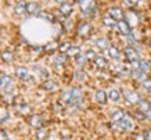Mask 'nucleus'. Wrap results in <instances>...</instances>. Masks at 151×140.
I'll list each match as a JSON object with an SVG mask.
<instances>
[{"mask_svg":"<svg viewBox=\"0 0 151 140\" xmlns=\"http://www.w3.org/2000/svg\"><path fill=\"white\" fill-rule=\"evenodd\" d=\"M27 13H29L31 15H37L40 13V4L39 3H27Z\"/></svg>","mask_w":151,"mask_h":140,"instance_id":"nucleus-9","label":"nucleus"},{"mask_svg":"<svg viewBox=\"0 0 151 140\" xmlns=\"http://www.w3.org/2000/svg\"><path fill=\"white\" fill-rule=\"evenodd\" d=\"M148 96H150V99H151V90H150V92H148Z\"/></svg>","mask_w":151,"mask_h":140,"instance_id":"nucleus-42","label":"nucleus"},{"mask_svg":"<svg viewBox=\"0 0 151 140\" xmlns=\"http://www.w3.org/2000/svg\"><path fill=\"white\" fill-rule=\"evenodd\" d=\"M148 45H150V47H151V39H150V42H148Z\"/></svg>","mask_w":151,"mask_h":140,"instance_id":"nucleus-43","label":"nucleus"},{"mask_svg":"<svg viewBox=\"0 0 151 140\" xmlns=\"http://www.w3.org/2000/svg\"><path fill=\"white\" fill-rule=\"evenodd\" d=\"M86 58H89V60H96L97 58V56H96V53L93 51V50H87L86 51Z\"/></svg>","mask_w":151,"mask_h":140,"instance_id":"nucleus-35","label":"nucleus"},{"mask_svg":"<svg viewBox=\"0 0 151 140\" xmlns=\"http://www.w3.org/2000/svg\"><path fill=\"white\" fill-rule=\"evenodd\" d=\"M42 18L45 19V21H49V22H54V18H53V15H51L50 13H43L40 14Z\"/></svg>","mask_w":151,"mask_h":140,"instance_id":"nucleus-34","label":"nucleus"},{"mask_svg":"<svg viewBox=\"0 0 151 140\" xmlns=\"http://www.w3.org/2000/svg\"><path fill=\"white\" fill-rule=\"evenodd\" d=\"M108 99L112 101V103H118L119 100H121V93H119L118 89H111L108 92Z\"/></svg>","mask_w":151,"mask_h":140,"instance_id":"nucleus-17","label":"nucleus"},{"mask_svg":"<svg viewBox=\"0 0 151 140\" xmlns=\"http://www.w3.org/2000/svg\"><path fill=\"white\" fill-rule=\"evenodd\" d=\"M96 46L101 50L110 49V43H108V40H107L105 38H99V39L96 40Z\"/></svg>","mask_w":151,"mask_h":140,"instance_id":"nucleus-21","label":"nucleus"},{"mask_svg":"<svg viewBox=\"0 0 151 140\" xmlns=\"http://www.w3.org/2000/svg\"><path fill=\"white\" fill-rule=\"evenodd\" d=\"M60 11H61L63 15H68V14L72 13V4H71V3H61Z\"/></svg>","mask_w":151,"mask_h":140,"instance_id":"nucleus-19","label":"nucleus"},{"mask_svg":"<svg viewBox=\"0 0 151 140\" xmlns=\"http://www.w3.org/2000/svg\"><path fill=\"white\" fill-rule=\"evenodd\" d=\"M79 9L82 10V13L85 14H90L93 10L96 9V3L94 1H79Z\"/></svg>","mask_w":151,"mask_h":140,"instance_id":"nucleus-5","label":"nucleus"},{"mask_svg":"<svg viewBox=\"0 0 151 140\" xmlns=\"http://www.w3.org/2000/svg\"><path fill=\"white\" fill-rule=\"evenodd\" d=\"M143 135H144V139L146 140H151V128L146 129V132H144Z\"/></svg>","mask_w":151,"mask_h":140,"instance_id":"nucleus-38","label":"nucleus"},{"mask_svg":"<svg viewBox=\"0 0 151 140\" xmlns=\"http://www.w3.org/2000/svg\"><path fill=\"white\" fill-rule=\"evenodd\" d=\"M134 140H146V139H144V135L139 133V135H134Z\"/></svg>","mask_w":151,"mask_h":140,"instance_id":"nucleus-40","label":"nucleus"},{"mask_svg":"<svg viewBox=\"0 0 151 140\" xmlns=\"http://www.w3.org/2000/svg\"><path fill=\"white\" fill-rule=\"evenodd\" d=\"M27 11V3H17L14 6V14L18 15V17H22Z\"/></svg>","mask_w":151,"mask_h":140,"instance_id":"nucleus-15","label":"nucleus"},{"mask_svg":"<svg viewBox=\"0 0 151 140\" xmlns=\"http://www.w3.org/2000/svg\"><path fill=\"white\" fill-rule=\"evenodd\" d=\"M45 136H46V131H45V129H42V128H40V129H37V131H36V137L39 140H42Z\"/></svg>","mask_w":151,"mask_h":140,"instance_id":"nucleus-36","label":"nucleus"},{"mask_svg":"<svg viewBox=\"0 0 151 140\" xmlns=\"http://www.w3.org/2000/svg\"><path fill=\"white\" fill-rule=\"evenodd\" d=\"M142 85H143V87H144L146 90H148V92L151 90V79H148V81H144Z\"/></svg>","mask_w":151,"mask_h":140,"instance_id":"nucleus-37","label":"nucleus"},{"mask_svg":"<svg viewBox=\"0 0 151 140\" xmlns=\"http://www.w3.org/2000/svg\"><path fill=\"white\" fill-rule=\"evenodd\" d=\"M124 97H125V100H126L129 104H139L140 101H142L140 95H139L137 92H134V90H126L124 93Z\"/></svg>","mask_w":151,"mask_h":140,"instance_id":"nucleus-3","label":"nucleus"},{"mask_svg":"<svg viewBox=\"0 0 151 140\" xmlns=\"http://www.w3.org/2000/svg\"><path fill=\"white\" fill-rule=\"evenodd\" d=\"M150 67H151V61H150Z\"/></svg>","mask_w":151,"mask_h":140,"instance_id":"nucleus-44","label":"nucleus"},{"mask_svg":"<svg viewBox=\"0 0 151 140\" xmlns=\"http://www.w3.org/2000/svg\"><path fill=\"white\" fill-rule=\"evenodd\" d=\"M148 68H151L150 67V61H146V60L139 61V69H142L143 72H147V71H148Z\"/></svg>","mask_w":151,"mask_h":140,"instance_id":"nucleus-28","label":"nucleus"},{"mask_svg":"<svg viewBox=\"0 0 151 140\" xmlns=\"http://www.w3.org/2000/svg\"><path fill=\"white\" fill-rule=\"evenodd\" d=\"M15 75H17L19 79L27 81L28 78H29V71H28V68H25V67H17L15 68Z\"/></svg>","mask_w":151,"mask_h":140,"instance_id":"nucleus-10","label":"nucleus"},{"mask_svg":"<svg viewBox=\"0 0 151 140\" xmlns=\"http://www.w3.org/2000/svg\"><path fill=\"white\" fill-rule=\"evenodd\" d=\"M107 97H108V95L105 93V90H97L96 92V100L99 104H105V101H107Z\"/></svg>","mask_w":151,"mask_h":140,"instance_id":"nucleus-18","label":"nucleus"},{"mask_svg":"<svg viewBox=\"0 0 151 140\" xmlns=\"http://www.w3.org/2000/svg\"><path fill=\"white\" fill-rule=\"evenodd\" d=\"M75 58H76V65H78V67H83V65L86 64V60H87L85 54H78Z\"/></svg>","mask_w":151,"mask_h":140,"instance_id":"nucleus-29","label":"nucleus"},{"mask_svg":"<svg viewBox=\"0 0 151 140\" xmlns=\"http://www.w3.org/2000/svg\"><path fill=\"white\" fill-rule=\"evenodd\" d=\"M94 64H96L99 68H104L107 65V60L104 57H100V56H97V58L94 60Z\"/></svg>","mask_w":151,"mask_h":140,"instance_id":"nucleus-30","label":"nucleus"},{"mask_svg":"<svg viewBox=\"0 0 151 140\" xmlns=\"http://www.w3.org/2000/svg\"><path fill=\"white\" fill-rule=\"evenodd\" d=\"M71 95H72L71 104H73V105L79 104L81 97H82V90H81V87H78V86H73V87H71Z\"/></svg>","mask_w":151,"mask_h":140,"instance_id":"nucleus-6","label":"nucleus"},{"mask_svg":"<svg viewBox=\"0 0 151 140\" xmlns=\"http://www.w3.org/2000/svg\"><path fill=\"white\" fill-rule=\"evenodd\" d=\"M124 54H125V57H126V60L130 61L132 64L139 61V53L136 51L134 47H132V46H126V47H125Z\"/></svg>","mask_w":151,"mask_h":140,"instance_id":"nucleus-2","label":"nucleus"},{"mask_svg":"<svg viewBox=\"0 0 151 140\" xmlns=\"http://www.w3.org/2000/svg\"><path fill=\"white\" fill-rule=\"evenodd\" d=\"M0 140H7V135L4 131H0Z\"/></svg>","mask_w":151,"mask_h":140,"instance_id":"nucleus-39","label":"nucleus"},{"mask_svg":"<svg viewBox=\"0 0 151 140\" xmlns=\"http://www.w3.org/2000/svg\"><path fill=\"white\" fill-rule=\"evenodd\" d=\"M103 25L107 28H116V21L111 15H104L103 17Z\"/></svg>","mask_w":151,"mask_h":140,"instance_id":"nucleus-16","label":"nucleus"},{"mask_svg":"<svg viewBox=\"0 0 151 140\" xmlns=\"http://www.w3.org/2000/svg\"><path fill=\"white\" fill-rule=\"evenodd\" d=\"M61 140H71V137H68V136H65V137H63Z\"/></svg>","mask_w":151,"mask_h":140,"instance_id":"nucleus-41","label":"nucleus"},{"mask_svg":"<svg viewBox=\"0 0 151 140\" xmlns=\"http://www.w3.org/2000/svg\"><path fill=\"white\" fill-rule=\"evenodd\" d=\"M115 126H118L121 131H124V132H130L133 128H134V122H133V119L130 117L125 115L122 121L118 122V123H115Z\"/></svg>","mask_w":151,"mask_h":140,"instance_id":"nucleus-1","label":"nucleus"},{"mask_svg":"<svg viewBox=\"0 0 151 140\" xmlns=\"http://www.w3.org/2000/svg\"><path fill=\"white\" fill-rule=\"evenodd\" d=\"M76 31H78L79 35H82V36H85L87 32L90 31V24L86 22V21H82V22H79L78 28H76Z\"/></svg>","mask_w":151,"mask_h":140,"instance_id":"nucleus-12","label":"nucleus"},{"mask_svg":"<svg viewBox=\"0 0 151 140\" xmlns=\"http://www.w3.org/2000/svg\"><path fill=\"white\" fill-rule=\"evenodd\" d=\"M61 100L65 101L67 104H71V100H72V95H71V89H64L61 92Z\"/></svg>","mask_w":151,"mask_h":140,"instance_id":"nucleus-22","label":"nucleus"},{"mask_svg":"<svg viewBox=\"0 0 151 140\" xmlns=\"http://www.w3.org/2000/svg\"><path fill=\"white\" fill-rule=\"evenodd\" d=\"M124 117H125L124 111H122V110H119V108L114 110V111H112V114H111V119H112V122H115V123L121 122L122 119H124Z\"/></svg>","mask_w":151,"mask_h":140,"instance_id":"nucleus-14","label":"nucleus"},{"mask_svg":"<svg viewBox=\"0 0 151 140\" xmlns=\"http://www.w3.org/2000/svg\"><path fill=\"white\" fill-rule=\"evenodd\" d=\"M73 76H75V79H76V81H83L86 75H85V71H82V69H76Z\"/></svg>","mask_w":151,"mask_h":140,"instance_id":"nucleus-32","label":"nucleus"},{"mask_svg":"<svg viewBox=\"0 0 151 140\" xmlns=\"http://www.w3.org/2000/svg\"><path fill=\"white\" fill-rule=\"evenodd\" d=\"M69 47H71V45H69L68 42H64V43H61L58 46V50H60V53H67L69 50Z\"/></svg>","mask_w":151,"mask_h":140,"instance_id":"nucleus-33","label":"nucleus"},{"mask_svg":"<svg viewBox=\"0 0 151 140\" xmlns=\"http://www.w3.org/2000/svg\"><path fill=\"white\" fill-rule=\"evenodd\" d=\"M10 83H13V82H11V76L7 75V74H3V75L0 76V90H6V89L9 87Z\"/></svg>","mask_w":151,"mask_h":140,"instance_id":"nucleus-11","label":"nucleus"},{"mask_svg":"<svg viewBox=\"0 0 151 140\" xmlns=\"http://www.w3.org/2000/svg\"><path fill=\"white\" fill-rule=\"evenodd\" d=\"M137 110L143 115H147V114L151 113V103L147 101V100H142V101L137 104Z\"/></svg>","mask_w":151,"mask_h":140,"instance_id":"nucleus-8","label":"nucleus"},{"mask_svg":"<svg viewBox=\"0 0 151 140\" xmlns=\"http://www.w3.org/2000/svg\"><path fill=\"white\" fill-rule=\"evenodd\" d=\"M108 54L112 60H119L121 58V50L118 47H110L108 49Z\"/></svg>","mask_w":151,"mask_h":140,"instance_id":"nucleus-23","label":"nucleus"},{"mask_svg":"<svg viewBox=\"0 0 151 140\" xmlns=\"http://www.w3.org/2000/svg\"><path fill=\"white\" fill-rule=\"evenodd\" d=\"M116 29H118L122 35H125V36H128V35H132V28H130V25H129L126 21H118L116 22Z\"/></svg>","mask_w":151,"mask_h":140,"instance_id":"nucleus-4","label":"nucleus"},{"mask_svg":"<svg viewBox=\"0 0 151 140\" xmlns=\"http://www.w3.org/2000/svg\"><path fill=\"white\" fill-rule=\"evenodd\" d=\"M65 63V54H58L53 57V64L54 65H61Z\"/></svg>","mask_w":151,"mask_h":140,"instance_id":"nucleus-25","label":"nucleus"},{"mask_svg":"<svg viewBox=\"0 0 151 140\" xmlns=\"http://www.w3.org/2000/svg\"><path fill=\"white\" fill-rule=\"evenodd\" d=\"M132 76L136 79V81H146V72H143L142 69H133L132 71Z\"/></svg>","mask_w":151,"mask_h":140,"instance_id":"nucleus-20","label":"nucleus"},{"mask_svg":"<svg viewBox=\"0 0 151 140\" xmlns=\"http://www.w3.org/2000/svg\"><path fill=\"white\" fill-rule=\"evenodd\" d=\"M126 22L130 25V27H133V25H137L139 22V18H137V14L133 13V11H129V13H126V19H125Z\"/></svg>","mask_w":151,"mask_h":140,"instance_id":"nucleus-13","label":"nucleus"},{"mask_svg":"<svg viewBox=\"0 0 151 140\" xmlns=\"http://www.w3.org/2000/svg\"><path fill=\"white\" fill-rule=\"evenodd\" d=\"M108 15H111L112 18L118 22V21H122V17H124V11L121 7H111L110 11H108Z\"/></svg>","mask_w":151,"mask_h":140,"instance_id":"nucleus-7","label":"nucleus"},{"mask_svg":"<svg viewBox=\"0 0 151 140\" xmlns=\"http://www.w3.org/2000/svg\"><path fill=\"white\" fill-rule=\"evenodd\" d=\"M31 125L35 128H37V129H40V125H42V119L39 115H33V117H31Z\"/></svg>","mask_w":151,"mask_h":140,"instance_id":"nucleus-24","label":"nucleus"},{"mask_svg":"<svg viewBox=\"0 0 151 140\" xmlns=\"http://www.w3.org/2000/svg\"><path fill=\"white\" fill-rule=\"evenodd\" d=\"M78 54H81V53H79V47H78V46H71V47H69V50L67 51V56H75V57H76Z\"/></svg>","mask_w":151,"mask_h":140,"instance_id":"nucleus-31","label":"nucleus"},{"mask_svg":"<svg viewBox=\"0 0 151 140\" xmlns=\"http://www.w3.org/2000/svg\"><path fill=\"white\" fill-rule=\"evenodd\" d=\"M55 87H57V85H55V82H53V81H45V83H43V89H45V90L51 92V90H54Z\"/></svg>","mask_w":151,"mask_h":140,"instance_id":"nucleus-26","label":"nucleus"},{"mask_svg":"<svg viewBox=\"0 0 151 140\" xmlns=\"http://www.w3.org/2000/svg\"><path fill=\"white\" fill-rule=\"evenodd\" d=\"M0 57H1V60L3 61H11V58H13V53L10 51V50H4V51H1V54H0Z\"/></svg>","mask_w":151,"mask_h":140,"instance_id":"nucleus-27","label":"nucleus"}]
</instances>
